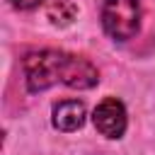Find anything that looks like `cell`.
<instances>
[{"mask_svg": "<svg viewBox=\"0 0 155 155\" xmlns=\"http://www.w3.org/2000/svg\"><path fill=\"white\" fill-rule=\"evenodd\" d=\"M24 80L29 92H44L58 82L75 90H90L99 82V73L82 56L44 48L24 58Z\"/></svg>", "mask_w": 155, "mask_h": 155, "instance_id": "1", "label": "cell"}, {"mask_svg": "<svg viewBox=\"0 0 155 155\" xmlns=\"http://www.w3.org/2000/svg\"><path fill=\"white\" fill-rule=\"evenodd\" d=\"M102 27L114 41H128L140 29V0H104Z\"/></svg>", "mask_w": 155, "mask_h": 155, "instance_id": "2", "label": "cell"}, {"mask_svg": "<svg viewBox=\"0 0 155 155\" xmlns=\"http://www.w3.org/2000/svg\"><path fill=\"white\" fill-rule=\"evenodd\" d=\"M92 124L94 128L107 136V138H121L126 131V109L116 97H104L94 114H92Z\"/></svg>", "mask_w": 155, "mask_h": 155, "instance_id": "3", "label": "cell"}, {"mask_svg": "<svg viewBox=\"0 0 155 155\" xmlns=\"http://www.w3.org/2000/svg\"><path fill=\"white\" fill-rule=\"evenodd\" d=\"M85 116H87L85 104L78 99H63V102L53 104V126L63 133L78 131L85 124Z\"/></svg>", "mask_w": 155, "mask_h": 155, "instance_id": "4", "label": "cell"}, {"mask_svg": "<svg viewBox=\"0 0 155 155\" xmlns=\"http://www.w3.org/2000/svg\"><path fill=\"white\" fill-rule=\"evenodd\" d=\"M75 15H78V7H75L70 0H56V2H51L48 10H46V17L51 19V24H58V27L70 24V22L75 19Z\"/></svg>", "mask_w": 155, "mask_h": 155, "instance_id": "5", "label": "cell"}, {"mask_svg": "<svg viewBox=\"0 0 155 155\" xmlns=\"http://www.w3.org/2000/svg\"><path fill=\"white\" fill-rule=\"evenodd\" d=\"M39 2H44V0H10V5H15V7H19V10H29V7H36Z\"/></svg>", "mask_w": 155, "mask_h": 155, "instance_id": "6", "label": "cell"}]
</instances>
